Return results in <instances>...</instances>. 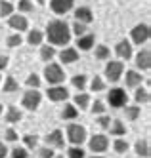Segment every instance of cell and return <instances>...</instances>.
Masks as SVG:
<instances>
[{"instance_id": "cell-1", "label": "cell", "mask_w": 151, "mask_h": 158, "mask_svg": "<svg viewBox=\"0 0 151 158\" xmlns=\"http://www.w3.org/2000/svg\"><path fill=\"white\" fill-rule=\"evenodd\" d=\"M44 38H48L50 46H67L69 40H71V29L65 21L61 19H52L48 25H46V32Z\"/></svg>"}, {"instance_id": "cell-2", "label": "cell", "mask_w": 151, "mask_h": 158, "mask_svg": "<svg viewBox=\"0 0 151 158\" xmlns=\"http://www.w3.org/2000/svg\"><path fill=\"white\" fill-rule=\"evenodd\" d=\"M44 78L50 86H60L65 80V71L60 63H48V67H44Z\"/></svg>"}, {"instance_id": "cell-3", "label": "cell", "mask_w": 151, "mask_h": 158, "mask_svg": "<svg viewBox=\"0 0 151 158\" xmlns=\"http://www.w3.org/2000/svg\"><path fill=\"white\" fill-rule=\"evenodd\" d=\"M88 137L86 128L80 126V124H69L67 126V139L69 143H73V147H80Z\"/></svg>"}, {"instance_id": "cell-4", "label": "cell", "mask_w": 151, "mask_h": 158, "mask_svg": "<svg viewBox=\"0 0 151 158\" xmlns=\"http://www.w3.org/2000/svg\"><path fill=\"white\" fill-rule=\"evenodd\" d=\"M126 101H128V95L122 88H111L109 94H107V103L113 109H124L126 107Z\"/></svg>"}, {"instance_id": "cell-5", "label": "cell", "mask_w": 151, "mask_h": 158, "mask_svg": "<svg viewBox=\"0 0 151 158\" xmlns=\"http://www.w3.org/2000/svg\"><path fill=\"white\" fill-rule=\"evenodd\" d=\"M88 149L94 154L105 152L109 149V137H107V135H103V133H94L90 137V141H88Z\"/></svg>"}, {"instance_id": "cell-6", "label": "cell", "mask_w": 151, "mask_h": 158, "mask_svg": "<svg viewBox=\"0 0 151 158\" xmlns=\"http://www.w3.org/2000/svg\"><path fill=\"white\" fill-rule=\"evenodd\" d=\"M40 101H42V94L38 89H27L21 97V105L27 110H37L40 107Z\"/></svg>"}, {"instance_id": "cell-7", "label": "cell", "mask_w": 151, "mask_h": 158, "mask_svg": "<svg viewBox=\"0 0 151 158\" xmlns=\"http://www.w3.org/2000/svg\"><path fill=\"white\" fill-rule=\"evenodd\" d=\"M151 36V31H149V25L147 23H140L136 25L132 31H130V38H132V44H138V46H142L145 44Z\"/></svg>"}, {"instance_id": "cell-8", "label": "cell", "mask_w": 151, "mask_h": 158, "mask_svg": "<svg viewBox=\"0 0 151 158\" xmlns=\"http://www.w3.org/2000/svg\"><path fill=\"white\" fill-rule=\"evenodd\" d=\"M124 73V63L122 61H109L105 65V80L107 82H119Z\"/></svg>"}, {"instance_id": "cell-9", "label": "cell", "mask_w": 151, "mask_h": 158, "mask_svg": "<svg viewBox=\"0 0 151 158\" xmlns=\"http://www.w3.org/2000/svg\"><path fill=\"white\" fill-rule=\"evenodd\" d=\"M46 95H48L50 101H54V103H60V101H65L69 97V92L65 86H48V89H46Z\"/></svg>"}, {"instance_id": "cell-10", "label": "cell", "mask_w": 151, "mask_h": 158, "mask_svg": "<svg viewBox=\"0 0 151 158\" xmlns=\"http://www.w3.org/2000/svg\"><path fill=\"white\" fill-rule=\"evenodd\" d=\"M75 6V0H50V8L56 15H65Z\"/></svg>"}, {"instance_id": "cell-11", "label": "cell", "mask_w": 151, "mask_h": 158, "mask_svg": "<svg viewBox=\"0 0 151 158\" xmlns=\"http://www.w3.org/2000/svg\"><path fill=\"white\" fill-rule=\"evenodd\" d=\"M44 141L48 143V147H56V149H63L65 147V137H63V133H61V130H54V131H50L48 135L44 137Z\"/></svg>"}, {"instance_id": "cell-12", "label": "cell", "mask_w": 151, "mask_h": 158, "mask_svg": "<svg viewBox=\"0 0 151 158\" xmlns=\"http://www.w3.org/2000/svg\"><path fill=\"white\" fill-rule=\"evenodd\" d=\"M8 25L14 31H17V32H23V31L29 29V21H27V17H23L21 14H14V15L8 17Z\"/></svg>"}, {"instance_id": "cell-13", "label": "cell", "mask_w": 151, "mask_h": 158, "mask_svg": "<svg viewBox=\"0 0 151 158\" xmlns=\"http://www.w3.org/2000/svg\"><path fill=\"white\" fill-rule=\"evenodd\" d=\"M115 53L119 55V59L122 61H128L132 57V44L128 40H121L117 42V46H115Z\"/></svg>"}, {"instance_id": "cell-14", "label": "cell", "mask_w": 151, "mask_h": 158, "mask_svg": "<svg viewBox=\"0 0 151 158\" xmlns=\"http://www.w3.org/2000/svg\"><path fill=\"white\" fill-rule=\"evenodd\" d=\"M75 21L88 25V23H92V21H94V14H92V10H90L88 6H78V8L75 10Z\"/></svg>"}, {"instance_id": "cell-15", "label": "cell", "mask_w": 151, "mask_h": 158, "mask_svg": "<svg viewBox=\"0 0 151 158\" xmlns=\"http://www.w3.org/2000/svg\"><path fill=\"white\" fill-rule=\"evenodd\" d=\"M94 44H96V35H92V32H86V35L77 38V48L82 50V52L92 50V48H94Z\"/></svg>"}, {"instance_id": "cell-16", "label": "cell", "mask_w": 151, "mask_h": 158, "mask_svg": "<svg viewBox=\"0 0 151 158\" xmlns=\"http://www.w3.org/2000/svg\"><path fill=\"white\" fill-rule=\"evenodd\" d=\"M136 67L142 71H149L151 69V52L149 50H142L136 55Z\"/></svg>"}, {"instance_id": "cell-17", "label": "cell", "mask_w": 151, "mask_h": 158, "mask_svg": "<svg viewBox=\"0 0 151 158\" xmlns=\"http://www.w3.org/2000/svg\"><path fill=\"white\" fill-rule=\"evenodd\" d=\"M60 61L65 63V65L78 61V52H77V48H69V46H65V48L60 52Z\"/></svg>"}, {"instance_id": "cell-18", "label": "cell", "mask_w": 151, "mask_h": 158, "mask_svg": "<svg viewBox=\"0 0 151 158\" xmlns=\"http://www.w3.org/2000/svg\"><path fill=\"white\" fill-rule=\"evenodd\" d=\"M124 80H126V88H140V84L144 82V78H142V74L138 71H126Z\"/></svg>"}, {"instance_id": "cell-19", "label": "cell", "mask_w": 151, "mask_h": 158, "mask_svg": "<svg viewBox=\"0 0 151 158\" xmlns=\"http://www.w3.org/2000/svg\"><path fill=\"white\" fill-rule=\"evenodd\" d=\"M73 101H75V107L78 109V110H84V109H88V105H90V95L86 94V92H78L75 97H73Z\"/></svg>"}, {"instance_id": "cell-20", "label": "cell", "mask_w": 151, "mask_h": 158, "mask_svg": "<svg viewBox=\"0 0 151 158\" xmlns=\"http://www.w3.org/2000/svg\"><path fill=\"white\" fill-rule=\"evenodd\" d=\"M4 118H6V122H8V124H16V122H19V120L23 118V114H21V110H19L17 107L10 105V107L6 109V114H4Z\"/></svg>"}, {"instance_id": "cell-21", "label": "cell", "mask_w": 151, "mask_h": 158, "mask_svg": "<svg viewBox=\"0 0 151 158\" xmlns=\"http://www.w3.org/2000/svg\"><path fill=\"white\" fill-rule=\"evenodd\" d=\"M134 151H136V154L140 156V158H147V156L151 154V149H149V141H145V139H140V141H136V145H134Z\"/></svg>"}, {"instance_id": "cell-22", "label": "cell", "mask_w": 151, "mask_h": 158, "mask_svg": "<svg viewBox=\"0 0 151 158\" xmlns=\"http://www.w3.org/2000/svg\"><path fill=\"white\" fill-rule=\"evenodd\" d=\"M149 89L147 88H136V94H134V101L136 105H147L149 103Z\"/></svg>"}, {"instance_id": "cell-23", "label": "cell", "mask_w": 151, "mask_h": 158, "mask_svg": "<svg viewBox=\"0 0 151 158\" xmlns=\"http://www.w3.org/2000/svg\"><path fill=\"white\" fill-rule=\"evenodd\" d=\"M42 40H44V32H42V31H38V29L29 31V35H27V42L31 44V46H40Z\"/></svg>"}, {"instance_id": "cell-24", "label": "cell", "mask_w": 151, "mask_h": 158, "mask_svg": "<svg viewBox=\"0 0 151 158\" xmlns=\"http://www.w3.org/2000/svg\"><path fill=\"white\" fill-rule=\"evenodd\" d=\"M140 112H142V109H140V105H126L124 107V116H126V120H130V122H134V120H138L140 118Z\"/></svg>"}, {"instance_id": "cell-25", "label": "cell", "mask_w": 151, "mask_h": 158, "mask_svg": "<svg viewBox=\"0 0 151 158\" xmlns=\"http://www.w3.org/2000/svg\"><path fill=\"white\" fill-rule=\"evenodd\" d=\"M54 55H56V48L50 46V44H44V46L40 48V59L46 61V63H50L54 59Z\"/></svg>"}, {"instance_id": "cell-26", "label": "cell", "mask_w": 151, "mask_h": 158, "mask_svg": "<svg viewBox=\"0 0 151 158\" xmlns=\"http://www.w3.org/2000/svg\"><path fill=\"white\" fill-rule=\"evenodd\" d=\"M94 55H96V59H98V61H107V59L111 57V50L105 46V44H100V46H96Z\"/></svg>"}, {"instance_id": "cell-27", "label": "cell", "mask_w": 151, "mask_h": 158, "mask_svg": "<svg viewBox=\"0 0 151 158\" xmlns=\"http://www.w3.org/2000/svg\"><path fill=\"white\" fill-rule=\"evenodd\" d=\"M61 118L63 120H75V118H78V109L75 105H65L63 110H61Z\"/></svg>"}, {"instance_id": "cell-28", "label": "cell", "mask_w": 151, "mask_h": 158, "mask_svg": "<svg viewBox=\"0 0 151 158\" xmlns=\"http://www.w3.org/2000/svg\"><path fill=\"white\" fill-rule=\"evenodd\" d=\"M16 6L10 2V0H0V17H10L14 15Z\"/></svg>"}, {"instance_id": "cell-29", "label": "cell", "mask_w": 151, "mask_h": 158, "mask_svg": "<svg viewBox=\"0 0 151 158\" xmlns=\"http://www.w3.org/2000/svg\"><path fill=\"white\" fill-rule=\"evenodd\" d=\"M2 89H4V94H14V92H17V89H19V82L16 80L14 76H8L6 80H4Z\"/></svg>"}, {"instance_id": "cell-30", "label": "cell", "mask_w": 151, "mask_h": 158, "mask_svg": "<svg viewBox=\"0 0 151 158\" xmlns=\"http://www.w3.org/2000/svg\"><path fill=\"white\" fill-rule=\"evenodd\" d=\"M109 131H111V135H115V137H122V135H126V128H124V124L121 120H115L109 126Z\"/></svg>"}, {"instance_id": "cell-31", "label": "cell", "mask_w": 151, "mask_h": 158, "mask_svg": "<svg viewBox=\"0 0 151 158\" xmlns=\"http://www.w3.org/2000/svg\"><path fill=\"white\" fill-rule=\"evenodd\" d=\"M71 84L78 89V92H82V89L86 88V84H88V78H86V74H75L71 78Z\"/></svg>"}, {"instance_id": "cell-32", "label": "cell", "mask_w": 151, "mask_h": 158, "mask_svg": "<svg viewBox=\"0 0 151 158\" xmlns=\"http://www.w3.org/2000/svg\"><path fill=\"white\" fill-rule=\"evenodd\" d=\"M113 149L117 154H124V152H128V143H126L122 137H117L113 141Z\"/></svg>"}, {"instance_id": "cell-33", "label": "cell", "mask_w": 151, "mask_h": 158, "mask_svg": "<svg viewBox=\"0 0 151 158\" xmlns=\"http://www.w3.org/2000/svg\"><path fill=\"white\" fill-rule=\"evenodd\" d=\"M25 84L29 86V89H38L40 88V76L37 74V73H31L29 76H27V80H25Z\"/></svg>"}, {"instance_id": "cell-34", "label": "cell", "mask_w": 151, "mask_h": 158, "mask_svg": "<svg viewBox=\"0 0 151 158\" xmlns=\"http://www.w3.org/2000/svg\"><path fill=\"white\" fill-rule=\"evenodd\" d=\"M90 89L92 92H103L105 89V82H103V78H100V76H94L90 80Z\"/></svg>"}, {"instance_id": "cell-35", "label": "cell", "mask_w": 151, "mask_h": 158, "mask_svg": "<svg viewBox=\"0 0 151 158\" xmlns=\"http://www.w3.org/2000/svg\"><path fill=\"white\" fill-rule=\"evenodd\" d=\"M69 29H71V32H73L75 36H82V35H86V32H88V25L78 23V21H75L73 27H69Z\"/></svg>"}, {"instance_id": "cell-36", "label": "cell", "mask_w": 151, "mask_h": 158, "mask_svg": "<svg viewBox=\"0 0 151 158\" xmlns=\"http://www.w3.org/2000/svg\"><path fill=\"white\" fill-rule=\"evenodd\" d=\"M21 42H23V38L19 36V32H14V35H10L6 38V46L8 48H17V46H21Z\"/></svg>"}, {"instance_id": "cell-37", "label": "cell", "mask_w": 151, "mask_h": 158, "mask_svg": "<svg viewBox=\"0 0 151 158\" xmlns=\"http://www.w3.org/2000/svg\"><path fill=\"white\" fill-rule=\"evenodd\" d=\"M16 8L19 10L21 14H29V12H33V10H34V6H33V0H19Z\"/></svg>"}, {"instance_id": "cell-38", "label": "cell", "mask_w": 151, "mask_h": 158, "mask_svg": "<svg viewBox=\"0 0 151 158\" xmlns=\"http://www.w3.org/2000/svg\"><path fill=\"white\" fill-rule=\"evenodd\" d=\"M23 143H25L27 149H34V147L38 145V135H33V133L23 135Z\"/></svg>"}, {"instance_id": "cell-39", "label": "cell", "mask_w": 151, "mask_h": 158, "mask_svg": "<svg viewBox=\"0 0 151 158\" xmlns=\"http://www.w3.org/2000/svg\"><path fill=\"white\" fill-rule=\"evenodd\" d=\"M67 158H86L84 149L82 147H71V149L67 151Z\"/></svg>"}, {"instance_id": "cell-40", "label": "cell", "mask_w": 151, "mask_h": 158, "mask_svg": "<svg viewBox=\"0 0 151 158\" xmlns=\"http://www.w3.org/2000/svg\"><path fill=\"white\" fill-rule=\"evenodd\" d=\"M92 112H94V114H98V116L105 112V105H103V101H101V99L96 97V101L92 103Z\"/></svg>"}, {"instance_id": "cell-41", "label": "cell", "mask_w": 151, "mask_h": 158, "mask_svg": "<svg viewBox=\"0 0 151 158\" xmlns=\"http://www.w3.org/2000/svg\"><path fill=\"white\" fill-rule=\"evenodd\" d=\"M96 122H98V126L103 128V130H109V126H111V118H109L107 114H100V116L96 118Z\"/></svg>"}, {"instance_id": "cell-42", "label": "cell", "mask_w": 151, "mask_h": 158, "mask_svg": "<svg viewBox=\"0 0 151 158\" xmlns=\"http://www.w3.org/2000/svg\"><path fill=\"white\" fill-rule=\"evenodd\" d=\"M10 156L11 158H29V152H27V149H23V147H16Z\"/></svg>"}, {"instance_id": "cell-43", "label": "cell", "mask_w": 151, "mask_h": 158, "mask_svg": "<svg viewBox=\"0 0 151 158\" xmlns=\"http://www.w3.org/2000/svg\"><path fill=\"white\" fill-rule=\"evenodd\" d=\"M54 149L52 147H42V149L38 151V158H54Z\"/></svg>"}, {"instance_id": "cell-44", "label": "cell", "mask_w": 151, "mask_h": 158, "mask_svg": "<svg viewBox=\"0 0 151 158\" xmlns=\"http://www.w3.org/2000/svg\"><path fill=\"white\" fill-rule=\"evenodd\" d=\"M4 139H6L8 143H14V141H17V139H19V135L16 133V130L8 128V130H6V133H4Z\"/></svg>"}, {"instance_id": "cell-45", "label": "cell", "mask_w": 151, "mask_h": 158, "mask_svg": "<svg viewBox=\"0 0 151 158\" xmlns=\"http://www.w3.org/2000/svg\"><path fill=\"white\" fill-rule=\"evenodd\" d=\"M8 63H10V59H8V55H4V53H0V71H4L6 67H8Z\"/></svg>"}, {"instance_id": "cell-46", "label": "cell", "mask_w": 151, "mask_h": 158, "mask_svg": "<svg viewBox=\"0 0 151 158\" xmlns=\"http://www.w3.org/2000/svg\"><path fill=\"white\" fill-rule=\"evenodd\" d=\"M6 154H8V149H6V145L0 141V158H6Z\"/></svg>"}, {"instance_id": "cell-47", "label": "cell", "mask_w": 151, "mask_h": 158, "mask_svg": "<svg viewBox=\"0 0 151 158\" xmlns=\"http://www.w3.org/2000/svg\"><path fill=\"white\" fill-rule=\"evenodd\" d=\"M2 114H4V107H2V105H0V116H2Z\"/></svg>"}, {"instance_id": "cell-48", "label": "cell", "mask_w": 151, "mask_h": 158, "mask_svg": "<svg viewBox=\"0 0 151 158\" xmlns=\"http://www.w3.org/2000/svg\"><path fill=\"white\" fill-rule=\"evenodd\" d=\"M90 158H105V156H100V154H94V156H90Z\"/></svg>"}, {"instance_id": "cell-49", "label": "cell", "mask_w": 151, "mask_h": 158, "mask_svg": "<svg viewBox=\"0 0 151 158\" xmlns=\"http://www.w3.org/2000/svg\"><path fill=\"white\" fill-rule=\"evenodd\" d=\"M37 2H38V4H44V2H46V0H37Z\"/></svg>"}, {"instance_id": "cell-50", "label": "cell", "mask_w": 151, "mask_h": 158, "mask_svg": "<svg viewBox=\"0 0 151 158\" xmlns=\"http://www.w3.org/2000/svg\"><path fill=\"white\" fill-rule=\"evenodd\" d=\"M54 158H65V156H61V154H60V156H54Z\"/></svg>"}, {"instance_id": "cell-51", "label": "cell", "mask_w": 151, "mask_h": 158, "mask_svg": "<svg viewBox=\"0 0 151 158\" xmlns=\"http://www.w3.org/2000/svg\"><path fill=\"white\" fill-rule=\"evenodd\" d=\"M0 82H2V78H0Z\"/></svg>"}, {"instance_id": "cell-52", "label": "cell", "mask_w": 151, "mask_h": 158, "mask_svg": "<svg viewBox=\"0 0 151 158\" xmlns=\"http://www.w3.org/2000/svg\"><path fill=\"white\" fill-rule=\"evenodd\" d=\"M10 2H11V0H10Z\"/></svg>"}]
</instances>
